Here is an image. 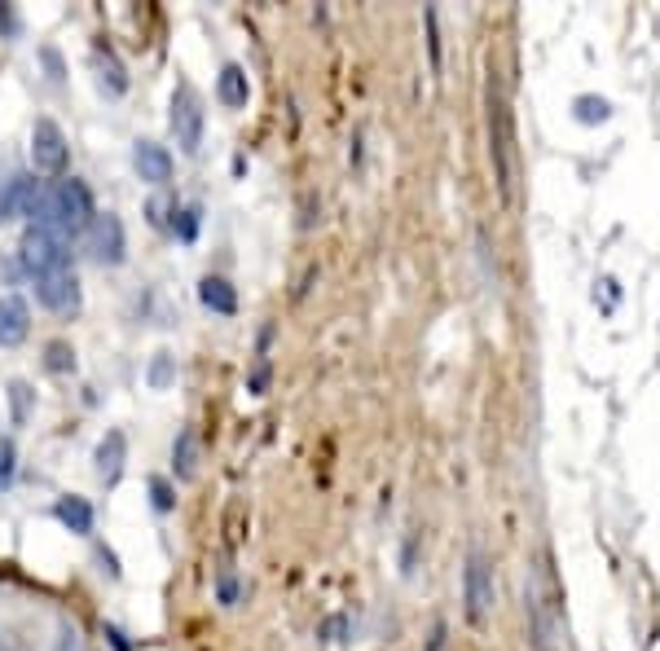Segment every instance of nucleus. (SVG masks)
I'll list each match as a JSON object with an SVG mask.
<instances>
[{"label": "nucleus", "mask_w": 660, "mask_h": 651, "mask_svg": "<svg viewBox=\"0 0 660 651\" xmlns=\"http://www.w3.org/2000/svg\"><path fill=\"white\" fill-rule=\"evenodd\" d=\"M124 462H128V436L124 432H106L102 445H97V476L106 484H119L124 476Z\"/></svg>", "instance_id": "12"}, {"label": "nucleus", "mask_w": 660, "mask_h": 651, "mask_svg": "<svg viewBox=\"0 0 660 651\" xmlns=\"http://www.w3.org/2000/svg\"><path fill=\"white\" fill-rule=\"evenodd\" d=\"M31 163L44 176H66V163H71V146H66V132L53 124L49 115H40L31 124Z\"/></svg>", "instance_id": "5"}, {"label": "nucleus", "mask_w": 660, "mask_h": 651, "mask_svg": "<svg viewBox=\"0 0 660 651\" xmlns=\"http://www.w3.org/2000/svg\"><path fill=\"white\" fill-rule=\"evenodd\" d=\"M31 335V308L22 295H0V348H18Z\"/></svg>", "instance_id": "11"}, {"label": "nucleus", "mask_w": 660, "mask_h": 651, "mask_svg": "<svg viewBox=\"0 0 660 651\" xmlns=\"http://www.w3.org/2000/svg\"><path fill=\"white\" fill-rule=\"evenodd\" d=\"M168 383H172V352H154L150 388H168Z\"/></svg>", "instance_id": "24"}, {"label": "nucleus", "mask_w": 660, "mask_h": 651, "mask_svg": "<svg viewBox=\"0 0 660 651\" xmlns=\"http://www.w3.org/2000/svg\"><path fill=\"white\" fill-rule=\"evenodd\" d=\"M44 366H49L53 374H66V370H75V352H71V344H62V339H53V344L44 348Z\"/></svg>", "instance_id": "19"}, {"label": "nucleus", "mask_w": 660, "mask_h": 651, "mask_svg": "<svg viewBox=\"0 0 660 651\" xmlns=\"http://www.w3.org/2000/svg\"><path fill=\"white\" fill-rule=\"evenodd\" d=\"M198 300H203V308H212V313H220V317L238 313V291L225 278H216V273H207V278L198 282Z\"/></svg>", "instance_id": "14"}, {"label": "nucleus", "mask_w": 660, "mask_h": 651, "mask_svg": "<svg viewBox=\"0 0 660 651\" xmlns=\"http://www.w3.org/2000/svg\"><path fill=\"white\" fill-rule=\"evenodd\" d=\"M172 229L181 234V242H194V234H198V207H181V212L172 207Z\"/></svg>", "instance_id": "21"}, {"label": "nucleus", "mask_w": 660, "mask_h": 651, "mask_svg": "<svg viewBox=\"0 0 660 651\" xmlns=\"http://www.w3.org/2000/svg\"><path fill=\"white\" fill-rule=\"evenodd\" d=\"M93 256L102 260V264H124L128 260V234H124V220H119L115 212H97L93 220Z\"/></svg>", "instance_id": "7"}, {"label": "nucleus", "mask_w": 660, "mask_h": 651, "mask_svg": "<svg viewBox=\"0 0 660 651\" xmlns=\"http://www.w3.org/2000/svg\"><path fill=\"white\" fill-rule=\"evenodd\" d=\"M484 106H489V159H493V176H498V194L502 203H515V128H511V106H506V88L498 71H489Z\"/></svg>", "instance_id": "2"}, {"label": "nucleus", "mask_w": 660, "mask_h": 651, "mask_svg": "<svg viewBox=\"0 0 660 651\" xmlns=\"http://www.w3.org/2000/svg\"><path fill=\"white\" fill-rule=\"evenodd\" d=\"M462 603H467V621L480 625L493 608V568L480 550L467 555V577H462Z\"/></svg>", "instance_id": "6"}, {"label": "nucleus", "mask_w": 660, "mask_h": 651, "mask_svg": "<svg viewBox=\"0 0 660 651\" xmlns=\"http://www.w3.org/2000/svg\"><path fill=\"white\" fill-rule=\"evenodd\" d=\"M216 594H220V603H225V608H234V603H238V581L225 572V577H220V586H216Z\"/></svg>", "instance_id": "26"}, {"label": "nucleus", "mask_w": 660, "mask_h": 651, "mask_svg": "<svg viewBox=\"0 0 660 651\" xmlns=\"http://www.w3.org/2000/svg\"><path fill=\"white\" fill-rule=\"evenodd\" d=\"M40 203V181L27 172L9 176V181H0V220H14V216H31Z\"/></svg>", "instance_id": "9"}, {"label": "nucleus", "mask_w": 660, "mask_h": 651, "mask_svg": "<svg viewBox=\"0 0 660 651\" xmlns=\"http://www.w3.org/2000/svg\"><path fill=\"white\" fill-rule=\"evenodd\" d=\"M18 264L27 278H36V282L49 278V273L66 269V242L58 234H49L44 225H31L18 242Z\"/></svg>", "instance_id": "3"}, {"label": "nucleus", "mask_w": 660, "mask_h": 651, "mask_svg": "<svg viewBox=\"0 0 660 651\" xmlns=\"http://www.w3.org/2000/svg\"><path fill=\"white\" fill-rule=\"evenodd\" d=\"M198 471V436L190 432V427H181L172 440V476L176 480H194Z\"/></svg>", "instance_id": "16"}, {"label": "nucleus", "mask_w": 660, "mask_h": 651, "mask_svg": "<svg viewBox=\"0 0 660 651\" xmlns=\"http://www.w3.org/2000/svg\"><path fill=\"white\" fill-rule=\"evenodd\" d=\"M150 498H154V511H163V515H168L172 506H176V493H172V484L163 480V476L150 480Z\"/></svg>", "instance_id": "23"}, {"label": "nucleus", "mask_w": 660, "mask_h": 651, "mask_svg": "<svg viewBox=\"0 0 660 651\" xmlns=\"http://www.w3.org/2000/svg\"><path fill=\"white\" fill-rule=\"evenodd\" d=\"M172 132H176V146H181L185 154H198L203 150V124H207V115H203V97L194 93V84L190 80H181L176 84V93H172Z\"/></svg>", "instance_id": "4"}, {"label": "nucleus", "mask_w": 660, "mask_h": 651, "mask_svg": "<svg viewBox=\"0 0 660 651\" xmlns=\"http://www.w3.org/2000/svg\"><path fill=\"white\" fill-rule=\"evenodd\" d=\"M132 168L146 185H168L172 181V154L159 141H137L132 146Z\"/></svg>", "instance_id": "10"}, {"label": "nucleus", "mask_w": 660, "mask_h": 651, "mask_svg": "<svg viewBox=\"0 0 660 651\" xmlns=\"http://www.w3.org/2000/svg\"><path fill=\"white\" fill-rule=\"evenodd\" d=\"M216 97H220V106H229V110H242V106L251 102V80H247V71H242L238 62L220 66V80H216Z\"/></svg>", "instance_id": "13"}, {"label": "nucleus", "mask_w": 660, "mask_h": 651, "mask_svg": "<svg viewBox=\"0 0 660 651\" xmlns=\"http://www.w3.org/2000/svg\"><path fill=\"white\" fill-rule=\"evenodd\" d=\"M14 467H18V449L9 436H0V489H9V480H14Z\"/></svg>", "instance_id": "22"}, {"label": "nucleus", "mask_w": 660, "mask_h": 651, "mask_svg": "<svg viewBox=\"0 0 660 651\" xmlns=\"http://www.w3.org/2000/svg\"><path fill=\"white\" fill-rule=\"evenodd\" d=\"M97 66H102V71H110L106 80H110V93H128V75H124V66H119V58L110 49H102V44H97Z\"/></svg>", "instance_id": "18"}, {"label": "nucleus", "mask_w": 660, "mask_h": 651, "mask_svg": "<svg viewBox=\"0 0 660 651\" xmlns=\"http://www.w3.org/2000/svg\"><path fill=\"white\" fill-rule=\"evenodd\" d=\"M53 520H58L62 528H71V533L88 537L93 533V506H88L84 498H75V493H66V498L53 502Z\"/></svg>", "instance_id": "15"}, {"label": "nucleus", "mask_w": 660, "mask_h": 651, "mask_svg": "<svg viewBox=\"0 0 660 651\" xmlns=\"http://www.w3.org/2000/svg\"><path fill=\"white\" fill-rule=\"evenodd\" d=\"M31 396H36V392H31L22 379L9 383V405H14V423H27V414H31Z\"/></svg>", "instance_id": "20"}, {"label": "nucleus", "mask_w": 660, "mask_h": 651, "mask_svg": "<svg viewBox=\"0 0 660 651\" xmlns=\"http://www.w3.org/2000/svg\"><path fill=\"white\" fill-rule=\"evenodd\" d=\"M524 599H528V621H533V647L537 651H555V647H550V643H555V634H550V621H546V603H542V594H537L533 581H528Z\"/></svg>", "instance_id": "17"}, {"label": "nucleus", "mask_w": 660, "mask_h": 651, "mask_svg": "<svg viewBox=\"0 0 660 651\" xmlns=\"http://www.w3.org/2000/svg\"><path fill=\"white\" fill-rule=\"evenodd\" d=\"M36 300L44 308H53V313H75L80 308V278H75V269H58L49 278H40Z\"/></svg>", "instance_id": "8"}, {"label": "nucleus", "mask_w": 660, "mask_h": 651, "mask_svg": "<svg viewBox=\"0 0 660 651\" xmlns=\"http://www.w3.org/2000/svg\"><path fill=\"white\" fill-rule=\"evenodd\" d=\"M247 388L256 392V396H260L264 388H269V357H260V361H256V370H251V383H247Z\"/></svg>", "instance_id": "25"}, {"label": "nucleus", "mask_w": 660, "mask_h": 651, "mask_svg": "<svg viewBox=\"0 0 660 651\" xmlns=\"http://www.w3.org/2000/svg\"><path fill=\"white\" fill-rule=\"evenodd\" d=\"M36 216H40V225L49 229V234H58V238L66 242V238L84 234V229H93L97 203H93V194H88L84 181H75V176H62L53 190L40 194Z\"/></svg>", "instance_id": "1"}]
</instances>
